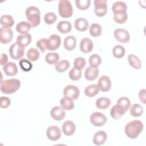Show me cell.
Segmentation results:
<instances>
[{
  "label": "cell",
  "instance_id": "7",
  "mask_svg": "<svg viewBox=\"0 0 146 146\" xmlns=\"http://www.w3.org/2000/svg\"><path fill=\"white\" fill-rule=\"evenodd\" d=\"M9 52L12 59L18 60L23 56L25 48L19 46L17 43H14L10 47Z\"/></svg>",
  "mask_w": 146,
  "mask_h": 146
},
{
  "label": "cell",
  "instance_id": "8",
  "mask_svg": "<svg viewBox=\"0 0 146 146\" xmlns=\"http://www.w3.org/2000/svg\"><path fill=\"white\" fill-rule=\"evenodd\" d=\"M13 38L12 30L7 26H2L0 30V40L2 43L7 44L10 43Z\"/></svg>",
  "mask_w": 146,
  "mask_h": 146
},
{
  "label": "cell",
  "instance_id": "25",
  "mask_svg": "<svg viewBox=\"0 0 146 146\" xmlns=\"http://www.w3.org/2000/svg\"><path fill=\"white\" fill-rule=\"evenodd\" d=\"M61 107L64 110H72L74 108V100L68 97H63L60 101Z\"/></svg>",
  "mask_w": 146,
  "mask_h": 146
},
{
  "label": "cell",
  "instance_id": "48",
  "mask_svg": "<svg viewBox=\"0 0 146 146\" xmlns=\"http://www.w3.org/2000/svg\"><path fill=\"white\" fill-rule=\"evenodd\" d=\"M145 89H142L139 92V98L141 102H142L143 104L145 103Z\"/></svg>",
  "mask_w": 146,
  "mask_h": 146
},
{
  "label": "cell",
  "instance_id": "6",
  "mask_svg": "<svg viewBox=\"0 0 146 146\" xmlns=\"http://www.w3.org/2000/svg\"><path fill=\"white\" fill-rule=\"evenodd\" d=\"M107 118L105 115L99 112H95L90 116L91 123L95 127H102L107 122Z\"/></svg>",
  "mask_w": 146,
  "mask_h": 146
},
{
  "label": "cell",
  "instance_id": "5",
  "mask_svg": "<svg viewBox=\"0 0 146 146\" xmlns=\"http://www.w3.org/2000/svg\"><path fill=\"white\" fill-rule=\"evenodd\" d=\"M94 11L98 17L104 16L107 13V1L106 0H95Z\"/></svg>",
  "mask_w": 146,
  "mask_h": 146
},
{
  "label": "cell",
  "instance_id": "40",
  "mask_svg": "<svg viewBox=\"0 0 146 146\" xmlns=\"http://www.w3.org/2000/svg\"><path fill=\"white\" fill-rule=\"evenodd\" d=\"M82 76V71L75 67L72 68L69 72V77L70 79L74 81H77Z\"/></svg>",
  "mask_w": 146,
  "mask_h": 146
},
{
  "label": "cell",
  "instance_id": "23",
  "mask_svg": "<svg viewBox=\"0 0 146 146\" xmlns=\"http://www.w3.org/2000/svg\"><path fill=\"white\" fill-rule=\"evenodd\" d=\"M76 45V38L72 35H68L64 39L63 46L66 50L72 51L75 48Z\"/></svg>",
  "mask_w": 146,
  "mask_h": 146
},
{
  "label": "cell",
  "instance_id": "2",
  "mask_svg": "<svg viewBox=\"0 0 146 146\" xmlns=\"http://www.w3.org/2000/svg\"><path fill=\"white\" fill-rule=\"evenodd\" d=\"M20 86L21 82L17 79L4 80L1 82V91L5 94H13L19 88Z\"/></svg>",
  "mask_w": 146,
  "mask_h": 146
},
{
  "label": "cell",
  "instance_id": "33",
  "mask_svg": "<svg viewBox=\"0 0 146 146\" xmlns=\"http://www.w3.org/2000/svg\"><path fill=\"white\" fill-rule=\"evenodd\" d=\"M59 59V55L56 52H49L45 56L46 62L51 65L56 64Z\"/></svg>",
  "mask_w": 146,
  "mask_h": 146
},
{
  "label": "cell",
  "instance_id": "13",
  "mask_svg": "<svg viewBox=\"0 0 146 146\" xmlns=\"http://www.w3.org/2000/svg\"><path fill=\"white\" fill-rule=\"evenodd\" d=\"M98 86L101 91L103 92H108L111 87V81L110 78L106 75L102 76L98 80Z\"/></svg>",
  "mask_w": 146,
  "mask_h": 146
},
{
  "label": "cell",
  "instance_id": "36",
  "mask_svg": "<svg viewBox=\"0 0 146 146\" xmlns=\"http://www.w3.org/2000/svg\"><path fill=\"white\" fill-rule=\"evenodd\" d=\"M102 27L98 23H92L90 27L89 32L91 36L94 37H98L102 34Z\"/></svg>",
  "mask_w": 146,
  "mask_h": 146
},
{
  "label": "cell",
  "instance_id": "15",
  "mask_svg": "<svg viewBox=\"0 0 146 146\" xmlns=\"http://www.w3.org/2000/svg\"><path fill=\"white\" fill-rule=\"evenodd\" d=\"M99 69L98 67L90 66L84 71L85 78L90 81L95 80L99 75Z\"/></svg>",
  "mask_w": 146,
  "mask_h": 146
},
{
  "label": "cell",
  "instance_id": "14",
  "mask_svg": "<svg viewBox=\"0 0 146 146\" xmlns=\"http://www.w3.org/2000/svg\"><path fill=\"white\" fill-rule=\"evenodd\" d=\"M50 115L52 119L55 120L60 121L64 119L66 112L64 109L59 106H55L52 108L50 111Z\"/></svg>",
  "mask_w": 146,
  "mask_h": 146
},
{
  "label": "cell",
  "instance_id": "10",
  "mask_svg": "<svg viewBox=\"0 0 146 146\" xmlns=\"http://www.w3.org/2000/svg\"><path fill=\"white\" fill-rule=\"evenodd\" d=\"M63 93L64 96L70 98L72 100H76L79 96L80 91L76 86L68 85L64 88Z\"/></svg>",
  "mask_w": 146,
  "mask_h": 146
},
{
  "label": "cell",
  "instance_id": "34",
  "mask_svg": "<svg viewBox=\"0 0 146 146\" xmlns=\"http://www.w3.org/2000/svg\"><path fill=\"white\" fill-rule=\"evenodd\" d=\"M1 25L2 26H7L10 27L13 26L15 23L14 19L10 15H3L1 17Z\"/></svg>",
  "mask_w": 146,
  "mask_h": 146
},
{
  "label": "cell",
  "instance_id": "45",
  "mask_svg": "<svg viewBox=\"0 0 146 146\" xmlns=\"http://www.w3.org/2000/svg\"><path fill=\"white\" fill-rule=\"evenodd\" d=\"M36 46L40 49L42 52H44L48 49V40L46 38L39 39L36 43Z\"/></svg>",
  "mask_w": 146,
  "mask_h": 146
},
{
  "label": "cell",
  "instance_id": "22",
  "mask_svg": "<svg viewBox=\"0 0 146 146\" xmlns=\"http://www.w3.org/2000/svg\"><path fill=\"white\" fill-rule=\"evenodd\" d=\"M74 26L78 31L84 32L86 31L88 27V22L83 18H79L75 21Z\"/></svg>",
  "mask_w": 146,
  "mask_h": 146
},
{
  "label": "cell",
  "instance_id": "35",
  "mask_svg": "<svg viewBox=\"0 0 146 146\" xmlns=\"http://www.w3.org/2000/svg\"><path fill=\"white\" fill-rule=\"evenodd\" d=\"M112 54L115 58L120 59L124 56L125 54V50L121 45H116L112 49Z\"/></svg>",
  "mask_w": 146,
  "mask_h": 146
},
{
  "label": "cell",
  "instance_id": "46",
  "mask_svg": "<svg viewBox=\"0 0 146 146\" xmlns=\"http://www.w3.org/2000/svg\"><path fill=\"white\" fill-rule=\"evenodd\" d=\"M86 65V60L83 57H78L75 58L74 62V67L79 70L83 69Z\"/></svg>",
  "mask_w": 146,
  "mask_h": 146
},
{
  "label": "cell",
  "instance_id": "49",
  "mask_svg": "<svg viewBox=\"0 0 146 146\" xmlns=\"http://www.w3.org/2000/svg\"><path fill=\"white\" fill-rule=\"evenodd\" d=\"M8 60V57L6 54L2 53L1 55V65L4 66L7 63V62Z\"/></svg>",
  "mask_w": 146,
  "mask_h": 146
},
{
  "label": "cell",
  "instance_id": "3",
  "mask_svg": "<svg viewBox=\"0 0 146 146\" xmlns=\"http://www.w3.org/2000/svg\"><path fill=\"white\" fill-rule=\"evenodd\" d=\"M25 15L32 28L38 26L40 22V11L36 6H30L26 10Z\"/></svg>",
  "mask_w": 146,
  "mask_h": 146
},
{
  "label": "cell",
  "instance_id": "47",
  "mask_svg": "<svg viewBox=\"0 0 146 146\" xmlns=\"http://www.w3.org/2000/svg\"><path fill=\"white\" fill-rule=\"evenodd\" d=\"M1 104L0 106L2 108H6L10 105V99L6 96H1L0 98Z\"/></svg>",
  "mask_w": 146,
  "mask_h": 146
},
{
  "label": "cell",
  "instance_id": "30",
  "mask_svg": "<svg viewBox=\"0 0 146 146\" xmlns=\"http://www.w3.org/2000/svg\"><path fill=\"white\" fill-rule=\"evenodd\" d=\"M128 18L127 11H118L113 13V19L118 24H122L126 22Z\"/></svg>",
  "mask_w": 146,
  "mask_h": 146
},
{
  "label": "cell",
  "instance_id": "41",
  "mask_svg": "<svg viewBox=\"0 0 146 146\" xmlns=\"http://www.w3.org/2000/svg\"><path fill=\"white\" fill-rule=\"evenodd\" d=\"M44 21L47 25H52L57 21V16L53 12H48L44 15Z\"/></svg>",
  "mask_w": 146,
  "mask_h": 146
},
{
  "label": "cell",
  "instance_id": "9",
  "mask_svg": "<svg viewBox=\"0 0 146 146\" xmlns=\"http://www.w3.org/2000/svg\"><path fill=\"white\" fill-rule=\"evenodd\" d=\"M114 36L119 42L125 43H128L130 39L129 33L124 29L118 28L114 31Z\"/></svg>",
  "mask_w": 146,
  "mask_h": 146
},
{
  "label": "cell",
  "instance_id": "16",
  "mask_svg": "<svg viewBox=\"0 0 146 146\" xmlns=\"http://www.w3.org/2000/svg\"><path fill=\"white\" fill-rule=\"evenodd\" d=\"M94 44L92 41L88 38H84L82 39L80 43V51L84 53H90L93 49Z\"/></svg>",
  "mask_w": 146,
  "mask_h": 146
},
{
  "label": "cell",
  "instance_id": "31",
  "mask_svg": "<svg viewBox=\"0 0 146 146\" xmlns=\"http://www.w3.org/2000/svg\"><path fill=\"white\" fill-rule=\"evenodd\" d=\"M143 112V107L137 103H135L132 105L130 108V114L133 117L140 116Z\"/></svg>",
  "mask_w": 146,
  "mask_h": 146
},
{
  "label": "cell",
  "instance_id": "17",
  "mask_svg": "<svg viewBox=\"0 0 146 146\" xmlns=\"http://www.w3.org/2000/svg\"><path fill=\"white\" fill-rule=\"evenodd\" d=\"M125 111L124 109L119 104H117L113 106L110 111L111 116L115 120H119L120 119L121 116L124 114Z\"/></svg>",
  "mask_w": 146,
  "mask_h": 146
},
{
  "label": "cell",
  "instance_id": "37",
  "mask_svg": "<svg viewBox=\"0 0 146 146\" xmlns=\"http://www.w3.org/2000/svg\"><path fill=\"white\" fill-rule=\"evenodd\" d=\"M26 56L29 61L35 62L37 60L39 57V52L35 48H31L27 51Z\"/></svg>",
  "mask_w": 146,
  "mask_h": 146
},
{
  "label": "cell",
  "instance_id": "26",
  "mask_svg": "<svg viewBox=\"0 0 146 146\" xmlns=\"http://www.w3.org/2000/svg\"><path fill=\"white\" fill-rule=\"evenodd\" d=\"M58 30L62 34H67L70 33L72 29L71 23L68 21H60L56 26Z\"/></svg>",
  "mask_w": 146,
  "mask_h": 146
},
{
  "label": "cell",
  "instance_id": "43",
  "mask_svg": "<svg viewBox=\"0 0 146 146\" xmlns=\"http://www.w3.org/2000/svg\"><path fill=\"white\" fill-rule=\"evenodd\" d=\"M90 0H76L75 4L76 7L80 10H86L90 6Z\"/></svg>",
  "mask_w": 146,
  "mask_h": 146
},
{
  "label": "cell",
  "instance_id": "42",
  "mask_svg": "<svg viewBox=\"0 0 146 146\" xmlns=\"http://www.w3.org/2000/svg\"><path fill=\"white\" fill-rule=\"evenodd\" d=\"M117 104L120 105L124 109L125 112H127L130 107L131 102L128 98L125 96H123L117 100Z\"/></svg>",
  "mask_w": 146,
  "mask_h": 146
},
{
  "label": "cell",
  "instance_id": "24",
  "mask_svg": "<svg viewBox=\"0 0 146 146\" xmlns=\"http://www.w3.org/2000/svg\"><path fill=\"white\" fill-rule=\"evenodd\" d=\"M128 61L129 62V65L133 68L136 70L140 69L141 67V62L136 55L133 54H129L128 56Z\"/></svg>",
  "mask_w": 146,
  "mask_h": 146
},
{
  "label": "cell",
  "instance_id": "4",
  "mask_svg": "<svg viewBox=\"0 0 146 146\" xmlns=\"http://www.w3.org/2000/svg\"><path fill=\"white\" fill-rule=\"evenodd\" d=\"M58 13L63 18H70L73 14L72 5L69 1L61 0L58 3Z\"/></svg>",
  "mask_w": 146,
  "mask_h": 146
},
{
  "label": "cell",
  "instance_id": "27",
  "mask_svg": "<svg viewBox=\"0 0 146 146\" xmlns=\"http://www.w3.org/2000/svg\"><path fill=\"white\" fill-rule=\"evenodd\" d=\"M96 106L100 110L108 108L111 104V100L107 97H100L96 101Z\"/></svg>",
  "mask_w": 146,
  "mask_h": 146
},
{
  "label": "cell",
  "instance_id": "44",
  "mask_svg": "<svg viewBox=\"0 0 146 146\" xmlns=\"http://www.w3.org/2000/svg\"><path fill=\"white\" fill-rule=\"evenodd\" d=\"M19 64L22 70L25 72L30 71L33 68V64L29 60H27L26 59H21L19 61Z\"/></svg>",
  "mask_w": 146,
  "mask_h": 146
},
{
  "label": "cell",
  "instance_id": "1",
  "mask_svg": "<svg viewBox=\"0 0 146 146\" xmlns=\"http://www.w3.org/2000/svg\"><path fill=\"white\" fill-rule=\"evenodd\" d=\"M144 128L142 122L135 120L128 123L124 128V132L127 137L134 139L138 137Z\"/></svg>",
  "mask_w": 146,
  "mask_h": 146
},
{
  "label": "cell",
  "instance_id": "20",
  "mask_svg": "<svg viewBox=\"0 0 146 146\" xmlns=\"http://www.w3.org/2000/svg\"><path fill=\"white\" fill-rule=\"evenodd\" d=\"M3 71L7 76H13L17 74L18 68L15 63L10 62L3 66Z\"/></svg>",
  "mask_w": 146,
  "mask_h": 146
},
{
  "label": "cell",
  "instance_id": "32",
  "mask_svg": "<svg viewBox=\"0 0 146 146\" xmlns=\"http://www.w3.org/2000/svg\"><path fill=\"white\" fill-rule=\"evenodd\" d=\"M70 64L68 60H62L55 64V68L59 72H63L70 67Z\"/></svg>",
  "mask_w": 146,
  "mask_h": 146
},
{
  "label": "cell",
  "instance_id": "21",
  "mask_svg": "<svg viewBox=\"0 0 146 146\" xmlns=\"http://www.w3.org/2000/svg\"><path fill=\"white\" fill-rule=\"evenodd\" d=\"M31 42V36L29 33L21 34L17 36L16 43L21 47L25 48L30 44Z\"/></svg>",
  "mask_w": 146,
  "mask_h": 146
},
{
  "label": "cell",
  "instance_id": "38",
  "mask_svg": "<svg viewBox=\"0 0 146 146\" xmlns=\"http://www.w3.org/2000/svg\"><path fill=\"white\" fill-rule=\"evenodd\" d=\"M127 6L125 3L122 1H117L113 3L112 10L113 13L118 11H127Z\"/></svg>",
  "mask_w": 146,
  "mask_h": 146
},
{
  "label": "cell",
  "instance_id": "18",
  "mask_svg": "<svg viewBox=\"0 0 146 146\" xmlns=\"http://www.w3.org/2000/svg\"><path fill=\"white\" fill-rule=\"evenodd\" d=\"M62 131L66 136H71L76 130V126L74 123L71 120L66 121L62 125Z\"/></svg>",
  "mask_w": 146,
  "mask_h": 146
},
{
  "label": "cell",
  "instance_id": "12",
  "mask_svg": "<svg viewBox=\"0 0 146 146\" xmlns=\"http://www.w3.org/2000/svg\"><path fill=\"white\" fill-rule=\"evenodd\" d=\"M48 40V50L54 51L57 50L61 43V38L57 34H52L49 36Z\"/></svg>",
  "mask_w": 146,
  "mask_h": 146
},
{
  "label": "cell",
  "instance_id": "11",
  "mask_svg": "<svg viewBox=\"0 0 146 146\" xmlns=\"http://www.w3.org/2000/svg\"><path fill=\"white\" fill-rule=\"evenodd\" d=\"M62 132L60 128L56 125L49 127L46 131V135L48 139L51 141H57L61 137Z\"/></svg>",
  "mask_w": 146,
  "mask_h": 146
},
{
  "label": "cell",
  "instance_id": "19",
  "mask_svg": "<svg viewBox=\"0 0 146 146\" xmlns=\"http://www.w3.org/2000/svg\"><path fill=\"white\" fill-rule=\"evenodd\" d=\"M107 139V133L104 131H99L93 136L92 141L96 145H103Z\"/></svg>",
  "mask_w": 146,
  "mask_h": 146
},
{
  "label": "cell",
  "instance_id": "28",
  "mask_svg": "<svg viewBox=\"0 0 146 146\" xmlns=\"http://www.w3.org/2000/svg\"><path fill=\"white\" fill-rule=\"evenodd\" d=\"M31 28L30 23L26 21H22L18 23L16 26V30L21 34H27Z\"/></svg>",
  "mask_w": 146,
  "mask_h": 146
},
{
  "label": "cell",
  "instance_id": "39",
  "mask_svg": "<svg viewBox=\"0 0 146 146\" xmlns=\"http://www.w3.org/2000/svg\"><path fill=\"white\" fill-rule=\"evenodd\" d=\"M88 62L91 66L98 67L102 63V59L98 54H94L90 56Z\"/></svg>",
  "mask_w": 146,
  "mask_h": 146
},
{
  "label": "cell",
  "instance_id": "29",
  "mask_svg": "<svg viewBox=\"0 0 146 146\" xmlns=\"http://www.w3.org/2000/svg\"><path fill=\"white\" fill-rule=\"evenodd\" d=\"M99 92V88L97 84H91L84 89V94L88 97H94Z\"/></svg>",
  "mask_w": 146,
  "mask_h": 146
}]
</instances>
